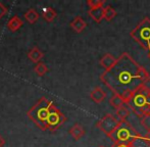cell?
Returning a JSON list of instances; mask_svg holds the SVG:
<instances>
[{"label":"cell","mask_w":150,"mask_h":147,"mask_svg":"<svg viewBox=\"0 0 150 147\" xmlns=\"http://www.w3.org/2000/svg\"><path fill=\"white\" fill-rule=\"evenodd\" d=\"M149 79V73L127 52L117 58L112 68L100 76V80L113 94L120 96L133 92L139 86L146 84Z\"/></svg>","instance_id":"6da1fadb"},{"label":"cell","mask_w":150,"mask_h":147,"mask_svg":"<svg viewBox=\"0 0 150 147\" xmlns=\"http://www.w3.org/2000/svg\"><path fill=\"white\" fill-rule=\"evenodd\" d=\"M125 104L131 108L139 117H142L144 114L150 112V88L146 84L139 86L133 92L122 96Z\"/></svg>","instance_id":"7a4b0ae2"},{"label":"cell","mask_w":150,"mask_h":147,"mask_svg":"<svg viewBox=\"0 0 150 147\" xmlns=\"http://www.w3.org/2000/svg\"><path fill=\"white\" fill-rule=\"evenodd\" d=\"M53 104V102L43 96L27 112L29 119L42 131L47 130V122Z\"/></svg>","instance_id":"3957f363"},{"label":"cell","mask_w":150,"mask_h":147,"mask_svg":"<svg viewBox=\"0 0 150 147\" xmlns=\"http://www.w3.org/2000/svg\"><path fill=\"white\" fill-rule=\"evenodd\" d=\"M136 134L137 132L129 122L120 121L115 131L108 136V138H110L115 142V144L130 143L133 138L136 136Z\"/></svg>","instance_id":"277c9868"},{"label":"cell","mask_w":150,"mask_h":147,"mask_svg":"<svg viewBox=\"0 0 150 147\" xmlns=\"http://www.w3.org/2000/svg\"><path fill=\"white\" fill-rule=\"evenodd\" d=\"M131 37L148 51L150 49V18H143L131 32Z\"/></svg>","instance_id":"5b68a950"},{"label":"cell","mask_w":150,"mask_h":147,"mask_svg":"<svg viewBox=\"0 0 150 147\" xmlns=\"http://www.w3.org/2000/svg\"><path fill=\"white\" fill-rule=\"evenodd\" d=\"M65 121H67L65 115L56 107L55 104H53L47 122V130H49L50 132H55L65 123Z\"/></svg>","instance_id":"8992f818"},{"label":"cell","mask_w":150,"mask_h":147,"mask_svg":"<svg viewBox=\"0 0 150 147\" xmlns=\"http://www.w3.org/2000/svg\"><path fill=\"white\" fill-rule=\"evenodd\" d=\"M119 122L120 121L115 117H113L110 113H107L102 119H100L97 122L96 127L108 137V136L115 131V129L117 128Z\"/></svg>","instance_id":"52a82bcc"},{"label":"cell","mask_w":150,"mask_h":147,"mask_svg":"<svg viewBox=\"0 0 150 147\" xmlns=\"http://www.w3.org/2000/svg\"><path fill=\"white\" fill-rule=\"evenodd\" d=\"M107 94L101 87H95L92 91L90 92V98L95 102V103H101L104 101Z\"/></svg>","instance_id":"ba28073f"},{"label":"cell","mask_w":150,"mask_h":147,"mask_svg":"<svg viewBox=\"0 0 150 147\" xmlns=\"http://www.w3.org/2000/svg\"><path fill=\"white\" fill-rule=\"evenodd\" d=\"M115 61H117V58L113 55H111L110 53H106L101 57L100 59V66L104 69V72L108 71L109 69H111L113 66H115Z\"/></svg>","instance_id":"9c48e42d"},{"label":"cell","mask_w":150,"mask_h":147,"mask_svg":"<svg viewBox=\"0 0 150 147\" xmlns=\"http://www.w3.org/2000/svg\"><path fill=\"white\" fill-rule=\"evenodd\" d=\"M86 27H87V24H86V22L81 16H76L73 20V22L71 23V28L73 29L76 33H79V34L85 30Z\"/></svg>","instance_id":"30bf717a"},{"label":"cell","mask_w":150,"mask_h":147,"mask_svg":"<svg viewBox=\"0 0 150 147\" xmlns=\"http://www.w3.org/2000/svg\"><path fill=\"white\" fill-rule=\"evenodd\" d=\"M69 133L75 140H80L85 135V129L80 124H75L71 129L69 130Z\"/></svg>","instance_id":"8fae6325"},{"label":"cell","mask_w":150,"mask_h":147,"mask_svg":"<svg viewBox=\"0 0 150 147\" xmlns=\"http://www.w3.org/2000/svg\"><path fill=\"white\" fill-rule=\"evenodd\" d=\"M103 9H104L103 6L90 8V9L88 10V14H89V16H91V18H92L94 22L99 24V23H101V20H103Z\"/></svg>","instance_id":"7c38bea8"},{"label":"cell","mask_w":150,"mask_h":147,"mask_svg":"<svg viewBox=\"0 0 150 147\" xmlns=\"http://www.w3.org/2000/svg\"><path fill=\"white\" fill-rule=\"evenodd\" d=\"M43 56H44V53L37 47V46L33 47L30 51L28 52V58L32 62H34V64L40 62V60L43 58Z\"/></svg>","instance_id":"4fadbf2b"},{"label":"cell","mask_w":150,"mask_h":147,"mask_svg":"<svg viewBox=\"0 0 150 147\" xmlns=\"http://www.w3.org/2000/svg\"><path fill=\"white\" fill-rule=\"evenodd\" d=\"M23 26H24V22L18 16H12L7 23V29L10 32H16V31L20 30Z\"/></svg>","instance_id":"5bb4252c"},{"label":"cell","mask_w":150,"mask_h":147,"mask_svg":"<svg viewBox=\"0 0 150 147\" xmlns=\"http://www.w3.org/2000/svg\"><path fill=\"white\" fill-rule=\"evenodd\" d=\"M130 147H150V145L145 141L144 137L141 134L137 133L136 136L132 139V141L129 143Z\"/></svg>","instance_id":"9a60e30c"},{"label":"cell","mask_w":150,"mask_h":147,"mask_svg":"<svg viewBox=\"0 0 150 147\" xmlns=\"http://www.w3.org/2000/svg\"><path fill=\"white\" fill-rule=\"evenodd\" d=\"M56 11L52 7H45L42 10V18L47 23H51L56 18Z\"/></svg>","instance_id":"2e32d148"},{"label":"cell","mask_w":150,"mask_h":147,"mask_svg":"<svg viewBox=\"0 0 150 147\" xmlns=\"http://www.w3.org/2000/svg\"><path fill=\"white\" fill-rule=\"evenodd\" d=\"M25 18H26V20L28 23H30L31 25H34L36 22H37L38 20H39L40 16L39 13L37 12V10L33 9V8H31V9H29L27 12H25L24 14Z\"/></svg>","instance_id":"e0dca14e"},{"label":"cell","mask_w":150,"mask_h":147,"mask_svg":"<svg viewBox=\"0 0 150 147\" xmlns=\"http://www.w3.org/2000/svg\"><path fill=\"white\" fill-rule=\"evenodd\" d=\"M115 16H117V11L112 6L107 5L106 7H104V9H103V18L104 20H106L107 22H110L115 18Z\"/></svg>","instance_id":"ac0fdd59"},{"label":"cell","mask_w":150,"mask_h":147,"mask_svg":"<svg viewBox=\"0 0 150 147\" xmlns=\"http://www.w3.org/2000/svg\"><path fill=\"white\" fill-rule=\"evenodd\" d=\"M109 103H110V105L112 106V107H115V110L120 108V106H122L125 104L122 96L119 95V94H113L110 97V99H109Z\"/></svg>","instance_id":"d6986e66"},{"label":"cell","mask_w":150,"mask_h":147,"mask_svg":"<svg viewBox=\"0 0 150 147\" xmlns=\"http://www.w3.org/2000/svg\"><path fill=\"white\" fill-rule=\"evenodd\" d=\"M115 114H117V117L119 119V121H126L127 117L130 115V110H128V107L122 105L115 110Z\"/></svg>","instance_id":"ffe728a7"},{"label":"cell","mask_w":150,"mask_h":147,"mask_svg":"<svg viewBox=\"0 0 150 147\" xmlns=\"http://www.w3.org/2000/svg\"><path fill=\"white\" fill-rule=\"evenodd\" d=\"M48 68L47 66H46L45 64H43V62H38V64H36L35 68H34V72L37 74L39 77H43L44 75H46V74L48 73Z\"/></svg>","instance_id":"44dd1931"},{"label":"cell","mask_w":150,"mask_h":147,"mask_svg":"<svg viewBox=\"0 0 150 147\" xmlns=\"http://www.w3.org/2000/svg\"><path fill=\"white\" fill-rule=\"evenodd\" d=\"M141 125L147 132H150V112L146 113L141 117Z\"/></svg>","instance_id":"7402d4cb"},{"label":"cell","mask_w":150,"mask_h":147,"mask_svg":"<svg viewBox=\"0 0 150 147\" xmlns=\"http://www.w3.org/2000/svg\"><path fill=\"white\" fill-rule=\"evenodd\" d=\"M104 1L103 0H88L87 5L89 6V8H95L99 7V6H103Z\"/></svg>","instance_id":"603a6c76"},{"label":"cell","mask_w":150,"mask_h":147,"mask_svg":"<svg viewBox=\"0 0 150 147\" xmlns=\"http://www.w3.org/2000/svg\"><path fill=\"white\" fill-rule=\"evenodd\" d=\"M7 11H8L7 7H6L3 3H1V2H0V20H1V18H3L6 13H7Z\"/></svg>","instance_id":"cb8c5ba5"},{"label":"cell","mask_w":150,"mask_h":147,"mask_svg":"<svg viewBox=\"0 0 150 147\" xmlns=\"http://www.w3.org/2000/svg\"><path fill=\"white\" fill-rule=\"evenodd\" d=\"M143 137H144L145 141H146L147 143H148L149 145H150V132H147V133L145 134V135L143 136Z\"/></svg>","instance_id":"d4e9b609"},{"label":"cell","mask_w":150,"mask_h":147,"mask_svg":"<svg viewBox=\"0 0 150 147\" xmlns=\"http://www.w3.org/2000/svg\"><path fill=\"white\" fill-rule=\"evenodd\" d=\"M5 143H6V141H5V139H4V137L2 135H0V147H4Z\"/></svg>","instance_id":"484cf974"},{"label":"cell","mask_w":150,"mask_h":147,"mask_svg":"<svg viewBox=\"0 0 150 147\" xmlns=\"http://www.w3.org/2000/svg\"><path fill=\"white\" fill-rule=\"evenodd\" d=\"M113 147H130L129 143H120V144H115Z\"/></svg>","instance_id":"4316f807"},{"label":"cell","mask_w":150,"mask_h":147,"mask_svg":"<svg viewBox=\"0 0 150 147\" xmlns=\"http://www.w3.org/2000/svg\"><path fill=\"white\" fill-rule=\"evenodd\" d=\"M147 55H148V57H149V59H150V49L148 50V52H147Z\"/></svg>","instance_id":"83f0119b"},{"label":"cell","mask_w":150,"mask_h":147,"mask_svg":"<svg viewBox=\"0 0 150 147\" xmlns=\"http://www.w3.org/2000/svg\"><path fill=\"white\" fill-rule=\"evenodd\" d=\"M149 110H150V103H149Z\"/></svg>","instance_id":"f1b7e54d"},{"label":"cell","mask_w":150,"mask_h":147,"mask_svg":"<svg viewBox=\"0 0 150 147\" xmlns=\"http://www.w3.org/2000/svg\"><path fill=\"white\" fill-rule=\"evenodd\" d=\"M99 147H104V146H99Z\"/></svg>","instance_id":"f546056e"},{"label":"cell","mask_w":150,"mask_h":147,"mask_svg":"<svg viewBox=\"0 0 150 147\" xmlns=\"http://www.w3.org/2000/svg\"><path fill=\"white\" fill-rule=\"evenodd\" d=\"M149 81H150V79H149Z\"/></svg>","instance_id":"4dcf8cb0"}]
</instances>
